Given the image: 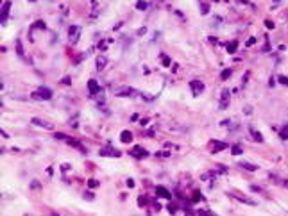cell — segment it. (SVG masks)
<instances>
[{
  "label": "cell",
  "mask_w": 288,
  "mask_h": 216,
  "mask_svg": "<svg viewBox=\"0 0 288 216\" xmlns=\"http://www.w3.org/2000/svg\"><path fill=\"white\" fill-rule=\"evenodd\" d=\"M200 11H202V15H208V13H210V7H208V4H204Z\"/></svg>",
  "instance_id": "obj_34"
},
{
  "label": "cell",
  "mask_w": 288,
  "mask_h": 216,
  "mask_svg": "<svg viewBox=\"0 0 288 216\" xmlns=\"http://www.w3.org/2000/svg\"><path fill=\"white\" fill-rule=\"evenodd\" d=\"M231 75H233V70H231V68H227V70H224V72L220 73V79H222V80H227Z\"/></svg>",
  "instance_id": "obj_23"
},
{
  "label": "cell",
  "mask_w": 288,
  "mask_h": 216,
  "mask_svg": "<svg viewBox=\"0 0 288 216\" xmlns=\"http://www.w3.org/2000/svg\"><path fill=\"white\" fill-rule=\"evenodd\" d=\"M129 154H131L133 157H136V159H143V157L149 156V152H147L143 147H138V145H136V147H133V150H131Z\"/></svg>",
  "instance_id": "obj_5"
},
{
  "label": "cell",
  "mask_w": 288,
  "mask_h": 216,
  "mask_svg": "<svg viewBox=\"0 0 288 216\" xmlns=\"http://www.w3.org/2000/svg\"><path fill=\"white\" fill-rule=\"evenodd\" d=\"M265 27H267L269 31H272V29H274L276 25H274V21H270V20H267V21H265Z\"/></svg>",
  "instance_id": "obj_31"
},
{
  "label": "cell",
  "mask_w": 288,
  "mask_h": 216,
  "mask_svg": "<svg viewBox=\"0 0 288 216\" xmlns=\"http://www.w3.org/2000/svg\"><path fill=\"white\" fill-rule=\"evenodd\" d=\"M279 137H281V139H288V123L279 129Z\"/></svg>",
  "instance_id": "obj_18"
},
{
  "label": "cell",
  "mask_w": 288,
  "mask_h": 216,
  "mask_svg": "<svg viewBox=\"0 0 288 216\" xmlns=\"http://www.w3.org/2000/svg\"><path fill=\"white\" fill-rule=\"evenodd\" d=\"M102 157H120L122 156V152L120 150H116V148H111V147H104V148H100V152H98Z\"/></svg>",
  "instance_id": "obj_4"
},
{
  "label": "cell",
  "mask_w": 288,
  "mask_h": 216,
  "mask_svg": "<svg viewBox=\"0 0 288 216\" xmlns=\"http://www.w3.org/2000/svg\"><path fill=\"white\" fill-rule=\"evenodd\" d=\"M161 61H163V64H165V66H170V57H168V56L161 54Z\"/></svg>",
  "instance_id": "obj_26"
},
{
  "label": "cell",
  "mask_w": 288,
  "mask_h": 216,
  "mask_svg": "<svg viewBox=\"0 0 288 216\" xmlns=\"http://www.w3.org/2000/svg\"><path fill=\"white\" fill-rule=\"evenodd\" d=\"M9 9H11V0H5V2H4V5H2V15H0V21H2V25H4V23H5V20H7Z\"/></svg>",
  "instance_id": "obj_9"
},
{
  "label": "cell",
  "mask_w": 288,
  "mask_h": 216,
  "mask_svg": "<svg viewBox=\"0 0 288 216\" xmlns=\"http://www.w3.org/2000/svg\"><path fill=\"white\" fill-rule=\"evenodd\" d=\"M231 152H233L234 156H240L243 150H242V147H240V145H233V147H231Z\"/></svg>",
  "instance_id": "obj_24"
},
{
  "label": "cell",
  "mask_w": 288,
  "mask_h": 216,
  "mask_svg": "<svg viewBox=\"0 0 288 216\" xmlns=\"http://www.w3.org/2000/svg\"><path fill=\"white\" fill-rule=\"evenodd\" d=\"M199 200H200V193L195 191V193H193V202H199Z\"/></svg>",
  "instance_id": "obj_35"
},
{
  "label": "cell",
  "mask_w": 288,
  "mask_h": 216,
  "mask_svg": "<svg viewBox=\"0 0 288 216\" xmlns=\"http://www.w3.org/2000/svg\"><path fill=\"white\" fill-rule=\"evenodd\" d=\"M145 204H147V198L141 195L140 198H138V205H145Z\"/></svg>",
  "instance_id": "obj_32"
},
{
  "label": "cell",
  "mask_w": 288,
  "mask_h": 216,
  "mask_svg": "<svg viewBox=\"0 0 288 216\" xmlns=\"http://www.w3.org/2000/svg\"><path fill=\"white\" fill-rule=\"evenodd\" d=\"M227 148V145L224 143V141H213L211 143V150L213 152H218V150H226Z\"/></svg>",
  "instance_id": "obj_13"
},
{
  "label": "cell",
  "mask_w": 288,
  "mask_h": 216,
  "mask_svg": "<svg viewBox=\"0 0 288 216\" xmlns=\"http://www.w3.org/2000/svg\"><path fill=\"white\" fill-rule=\"evenodd\" d=\"M127 186H129V188H134V180H133V179H129V180H127Z\"/></svg>",
  "instance_id": "obj_38"
},
{
  "label": "cell",
  "mask_w": 288,
  "mask_h": 216,
  "mask_svg": "<svg viewBox=\"0 0 288 216\" xmlns=\"http://www.w3.org/2000/svg\"><path fill=\"white\" fill-rule=\"evenodd\" d=\"M156 195L159 196V198H167V200H170V198H172L170 191H168L167 188H161V186H157V188H156Z\"/></svg>",
  "instance_id": "obj_11"
},
{
  "label": "cell",
  "mask_w": 288,
  "mask_h": 216,
  "mask_svg": "<svg viewBox=\"0 0 288 216\" xmlns=\"http://www.w3.org/2000/svg\"><path fill=\"white\" fill-rule=\"evenodd\" d=\"M88 91H90V97L91 98H95L97 95L100 93V88H98L95 79H90V82H88Z\"/></svg>",
  "instance_id": "obj_6"
},
{
  "label": "cell",
  "mask_w": 288,
  "mask_h": 216,
  "mask_svg": "<svg viewBox=\"0 0 288 216\" xmlns=\"http://www.w3.org/2000/svg\"><path fill=\"white\" fill-rule=\"evenodd\" d=\"M88 188H98V180L97 179H90L88 180Z\"/></svg>",
  "instance_id": "obj_25"
},
{
  "label": "cell",
  "mask_w": 288,
  "mask_h": 216,
  "mask_svg": "<svg viewBox=\"0 0 288 216\" xmlns=\"http://www.w3.org/2000/svg\"><path fill=\"white\" fill-rule=\"evenodd\" d=\"M234 198H238L240 202H243V204H250V205H256V202L252 200V198H245V196H240V195H233Z\"/></svg>",
  "instance_id": "obj_17"
},
{
  "label": "cell",
  "mask_w": 288,
  "mask_h": 216,
  "mask_svg": "<svg viewBox=\"0 0 288 216\" xmlns=\"http://www.w3.org/2000/svg\"><path fill=\"white\" fill-rule=\"evenodd\" d=\"M277 80H279L281 84H285V86H288V77H283V75H281V77H277Z\"/></svg>",
  "instance_id": "obj_33"
},
{
  "label": "cell",
  "mask_w": 288,
  "mask_h": 216,
  "mask_svg": "<svg viewBox=\"0 0 288 216\" xmlns=\"http://www.w3.org/2000/svg\"><path fill=\"white\" fill-rule=\"evenodd\" d=\"M106 64H108V61H106V57H102V56H100V57L97 59V70H98V72H102Z\"/></svg>",
  "instance_id": "obj_16"
},
{
  "label": "cell",
  "mask_w": 288,
  "mask_h": 216,
  "mask_svg": "<svg viewBox=\"0 0 288 216\" xmlns=\"http://www.w3.org/2000/svg\"><path fill=\"white\" fill-rule=\"evenodd\" d=\"M16 52L22 59H27L25 57V52H23V47H22V41H16Z\"/></svg>",
  "instance_id": "obj_22"
},
{
  "label": "cell",
  "mask_w": 288,
  "mask_h": 216,
  "mask_svg": "<svg viewBox=\"0 0 288 216\" xmlns=\"http://www.w3.org/2000/svg\"><path fill=\"white\" fill-rule=\"evenodd\" d=\"M243 113H245V114H250V113H252V107H249V105L243 107Z\"/></svg>",
  "instance_id": "obj_37"
},
{
  "label": "cell",
  "mask_w": 288,
  "mask_h": 216,
  "mask_svg": "<svg viewBox=\"0 0 288 216\" xmlns=\"http://www.w3.org/2000/svg\"><path fill=\"white\" fill-rule=\"evenodd\" d=\"M79 34H81V27H77V25H72L70 29H68V38L72 43H75L77 39H79Z\"/></svg>",
  "instance_id": "obj_8"
},
{
  "label": "cell",
  "mask_w": 288,
  "mask_h": 216,
  "mask_svg": "<svg viewBox=\"0 0 288 216\" xmlns=\"http://www.w3.org/2000/svg\"><path fill=\"white\" fill-rule=\"evenodd\" d=\"M236 48H238V41H236V39H234V41H231V43H227V52H229V54L236 52Z\"/></svg>",
  "instance_id": "obj_20"
},
{
  "label": "cell",
  "mask_w": 288,
  "mask_h": 216,
  "mask_svg": "<svg viewBox=\"0 0 288 216\" xmlns=\"http://www.w3.org/2000/svg\"><path fill=\"white\" fill-rule=\"evenodd\" d=\"M231 102V93L229 89H222V93H220V102H218V109H227V105H229Z\"/></svg>",
  "instance_id": "obj_3"
},
{
  "label": "cell",
  "mask_w": 288,
  "mask_h": 216,
  "mask_svg": "<svg viewBox=\"0 0 288 216\" xmlns=\"http://www.w3.org/2000/svg\"><path fill=\"white\" fill-rule=\"evenodd\" d=\"M32 98H36V100H50L52 98V89L41 86L36 91H32Z\"/></svg>",
  "instance_id": "obj_1"
},
{
  "label": "cell",
  "mask_w": 288,
  "mask_h": 216,
  "mask_svg": "<svg viewBox=\"0 0 288 216\" xmlns=\"http://www.w3.org/2000/svg\"><path fill=\"white\" fill-rule=\"evenodd\" d=\"M65 141H66V143H68L70 147H74V148H79V150H81L82 154H86V148H84V147H82V145H81V143H79L77 139H72V137L66 136V139H65Z\"/></svg>",
  "instance_id": "obj_12"
},
{
  "label": "cell",
  "mask_w": 288,
  "mask_h": 216,
  "mask_svg": "<svg viewBox=\"0 0 288 216\" xmlns=\"http://www.w3.org/2000/svg\"><path fill=\"white\" fill-rule=\"evenodd\" d=\"M190 89H192V93L195 95V97L202 95V93H204V82H202V80H199V79L190 80Z\"/></svg>",
  "instance_id": "obj_2"
},
{
  "label": "cell",
  "mask_w": 288,
  "mask_h": 216,
  "mask_svg": "<svg viewBox=\"0 0 288 216\" xmlns=\"http://www.w3.org/2000/svg\"><path fill=\"white\" fill-rule=\"evenodd\" d=\"M249 131H250V136H252V139H254L256 143H261V141H263V136H261V132H260V131H256L254 127H250Z\"/></svg>",
  "instance_id": "obj_14"
},
{
  "label": "cell",
  "mask_w": 288,
  "mask_h": 216,
  "mask_svg": "<svg viewBox=\"0 0 288 216\" xmlns=\"http://www.w3.org/2000/svg\"><path fill=\"white\" fill-rule=\"evenodd\" d=\"M52 216H59V214H52Z\"/></svg>",
  "instance_id": "obj_41"
},
{
  "label": "cell",
  "mask_w": 288,
  "mask_h": 216,
  "mask_svg": "<svg viewBox=\"0 0 288 216\" xmlns=\"http://www.w3.org/2000/svg\"><path fill=\"white\" fill-rule=\"evenodd\" d=\"M31 188H34V189H39V184H38V182H32V184H31Z\"/></svg>",
  "instance_id": "obj_40"
},
{
  "label": "cell",
  "mask_w": 288,
  "mask_h": 216,
  "mask_svg": "<svg viewBox=\"0 0 288 216\" xmlns=\"http://www.w3.org/2000/svg\"><path fill=\"white\" fill-rule=\"evenodd\" d=\"M120 139H122V143H131L133 141V132L131 131H122Z\"/></svg>",
  "instance_id": "obj_15"
},
{
  "label": "cell",
  "mask_w": 288,
  "mask_h": 216,
  "mask_svg": "<svg viewBox=\"0 0 288 216\" xmlns=\"http://www.w3.org/2000/svg\"><path fill=\"white\" fill-rule=\"evenodd\" d=\"M31 123L39 125V127H43V129H48V131H52V129H54V125H52V123H48V121H45V120H41V118H32V120H31Z\"/></svg>",
  "instance_id": "obj_10"
},
{
  "label": "cell",
  "mask_w": 288,
  "mask_h": 216,
  "mask_svg": "<svg viewBox=\"0 0 288 216\" xmlns=\"http://www.w3.org/2000/svg\"><path fill=\"white\" fill-rule=\"evenodd\" d=\"M240 166L245 168V170H249V172H256V170H258V166H256V164H250V163H240Z\"/></svg>",
  "instance_id": "obj_19"
},
{
  "label": "cell",
  "mask_w": 288,
  "mask_h": 216,
  "mask_svg": "<svg viewBox=\"0 0 288 216\" xmlns=\"http://www.w3.org/2000/svg\"><path fill=\"white\" fill-rule=\"evenodd\" d=\"M256 43V38H250L249 41H247V47H250V45H254Z\"/></svg>",
  "instance_id": "obj_39"
},
{
  "label": "cell",
  "mask_w": 288,
  "mask_h": 216,
  "mask_svg": "<svg viewBox=\"0 0 288 216\" xmlns=\"http://www.w3.org/2000/svg\"><path fill=\"white\" fill-rule=\"evenodd\" d=\"M116 95H118V97H134L136 89L129 88V86H125V88H118V89H116Z\"/></svg>",
  "instance_id": "obj_7"
},
{
  "label": "cell",
  "mask_w": 288,
  "mask_h": 216,
  "mask_svg": "<svg viewBox=\"0 0 288 216\" xmlns=\"http://www.w3.org/2000/svg\"><path fill=\"white\" fill-rule=\"evenodd\" d=\"M147 7H149L147 0H138V2H136V9H140V11H145Z\"/></svg>",
  "instance_id": "obj_21"
},
{
  "label": "cell",
  "mask_w": 288,
  "mask_h": 216,
  "mask_svg": "<svg viewBox=\"0 0 288 216\" xmlns=\"http://www.w3.org/2000/svg\"><path fill=\"white\" fill-rule=\"evenodd\" d=\"M93 198H95V195H93L91 191H86V193H84V200H93Z\"/></svg>",
  "instance_id": "obj_30"
},
{
  "label": "cell",
  "mask_w": 288,
  "mask_h": 216,
  "mask_svg": "<svg viewBox=\"0 0 288 216\" xmlns=\"http://www.w3.org/2000/svg\"><path fill=\"white\" fill-rule=\"evenodd\" d=\"M34 27H36V29H47V25H45V21H41V20H38V21L34 23Z\"/></svg>",
  "instance_id": "obj_27"
},
{
  "label": "cell",
  "mask_w": 288,
  "mask_h": 216,
  "mask_svg": "<svg viewBox=\"0 0 288 216\" xmlns=\"http://www.w3.org/2000/svg\"><path fill=\"white\" fill-rule=\"evenodd\" d=\"M167 209H168V213H170V214H175V213H177V205H174V204H170Z\"/></svg>",
  "instance_id": "obj_28"
},
{
  "label": "cell",
  "mask_w": 288,
  "mask_h": 216,
  "mask_svg": "<svg viewBox=\"0 0 288 216\" xmlns=\"http://www.w3.org/2000/svg\"><path fill=\"white\" fill-rule=\"evenodd\" d=\"M29 2H34V0H29Z\"/></svg>",
  "instance_id": "obj_42"
},
{
  "label": "cell",
  "mask_w": 288,
  "mask_h": 216,
  "mask_svg": "<svg viewBox=\"0 0 288 216\" xmlns=\"http://www.w3.org/2000/svg\"><path fill=\"white\" fill-rule=\"evenodd\" d=\"M70 82H72V80H70V77H65V79H63V84H65V86H70Z\"/></svg>",
  "instance_id": "obj_36"
},
{
  "label": "cell",
  "mask_w": 288,
  "mask_h": 216,
  "mask_svg": "<svg viewBox=\"0 0 288 216\" xmlns=\"http://www.w3.org/2000/svg\"><path fill=\"white\" fill-rule=\"evenodd\" d=\"M199 216H215L211 211H206V209H202V211H199Z\"/></svg>",
  "instance_id": "obj_29"
}]
</instances>
